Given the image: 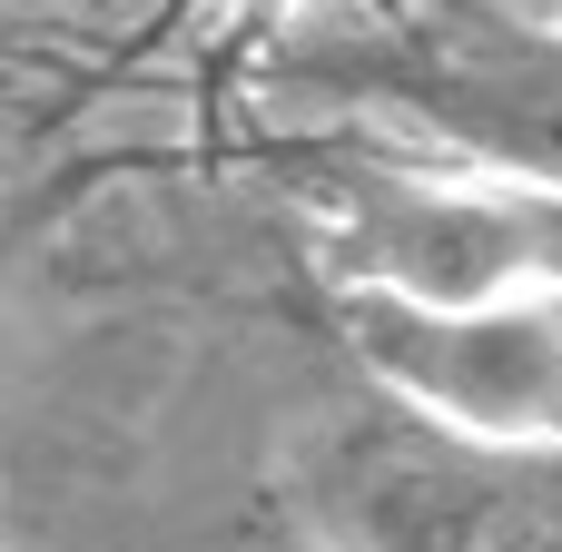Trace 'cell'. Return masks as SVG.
Returning <instances> with one entry per match:
<instances>
[{
  "label": "cell",
  "instance_id": "1",
  "mask_svg": "<svg viewBox=\"0 0 562 552\" xmlns=\"http://www.w3.org/2000/svg\"><path fill=\"white\" fill-rule=\"evenodd\" d=\"M326 79L346 99L405 109L464 168L562 188V30L504 20V10H464V0H425L405 20L356 30L326 59Z\"/></svg>",
  "mask_w": 562,
  "mask_h": 552
},
{
  "label": "cell",
  "instance_id": "2",
  "mask_svg": "<svg viewBox=\"0 0 562 552\" xmlns=\"http://www.w3.org/2000/svg\"><path fill=\"white\" fill-rule=\"evenodd\" d=\"M346 346L395 415H425L464 444L562 454V296L415 306L346 286Z\"/></svg>",
  "mask_w": 562,
  "mask_h": 552
},
{
  "label": "cell",
  "instance_id": "3",
  "mask_svg": "<svg viewBox=\"0 0 562 552\" xmlns=\"http://www.w3.org/2000/svg\"><path fill=\"white\" fill-rule=\"evenodd\" d=\"M346 286L415 306H504L562 296V188L533 178H336Z\"/></svg>",
  "mask_w": 562,
  "mask_h": 552
},
{
  "label": "cell",
  "instance_id": "4",
  "mask_svg": "<svg viewBox=\"0 0 562 552\" xmlns=\"http://www.w3.org/2000/svg\"><path fill=\"white\" fill-rule=\"evenodd\" d=\"M326 523L356 552H562V454L464 444L395 415L336 454Z\"/></svg>",
  "mask_w": 562,
  "mask_h": 552
}]
</instances>
